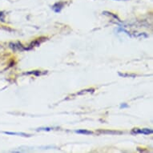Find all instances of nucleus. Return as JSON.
Instances as JSON below:
<instances>
[{
    "instance_id": "nucleus-1",
    "label": "nucleus",
    "mask_w": 153,
    "mask_h": 153,
    "mask_svg": "<svg viewBox=\"0 0 153 153\" xmlns=\"http://www.w3.org/2000/svg\"><path fill=\"white\" fill-rule=\"evenodd\" d=\"M152 129H150V128H143V129H140V128H133L132 130V135H137V134H144V135H150V134H152Z\"/></svg>"
},
{
    "instance_id": "nucleus-2",
    "label": "nucleus",
    "mask_w": 153,
    "mask_h": 153,
    "mask_svg": "<svg viewBox=\"0 0 153 153\" xmlns=\"http://www.w3.org/2000/svg\"><path fill=\"white\" fill-rule=\"evenodd\" d=\"M9 45H10V47L14 51H27V47H24L21 42H16V43L11 42Z\"/></svg>"
},
{
    "instance_id": "nucleus-3",
    "label": "nucleus",
    "mask_w": 153,
    "mask_h": 153,
    "mask_svg": "<svg viewBox=\"0 0 153 153\" xmlns=\"http://www.w3.org/2000/svg\"><path fill=\"white\" fill-rule=\"evenodd\" d=\"M47 38L46 37H41V38H39V39H37L35 40H34L33 42H31L30 45L28 47H27V51H29L30 49H32L33 47H39L40 44H41V42H42L43 41H45Z\"/></svg>"
},
{
    "instance_id": "nucleus-4",
    "label": "nucleus",
    "mask_w": 153,
    "mask_h": 153,
    "mask_svg": "<svg viewBox=\"0 0 153 153\" xmlns=\"http://www.w3.org/2000/svg\"><path fill=\"white\" fill-rule=\"evenodd\" d=\"M64 5H65V3H63V2H59V3H55L54 5L51 6V8L55 13H59L63 8Z\"/></svg>"
},
{
    "instance_id": "nucleus-5",
    "label": "nucleus",
    "mask_w": 153,
    "mask_h": 153,
    "mask_svg": "<svg viewBox=\"0 0 153 153\" xmlns=\"http://www.w3.org/2000/svg\"><path fill=\"white\" fill-rule=\"evenodd\" d=\"M6 135H19V136H23V137H30L31 135L29 134H26L23 132H4Z\"/></svg>"
},
{
    "instance_id": "nucleus-6",
    "label": "nucleus",
    "mask_w": 153,
    "mask_h": 153,
    "mask_svg": "<svg viewBox=\"0 0 153 153\" xmlns=\"http://www.w3.org/2000/svg\"><path fill=\"white\" fill-rule=\"evenodd\" d=\"M75 133H77V134H82V135H92V134H93V132H91V131H89V130H86V129L76 130V131H75Z\"/></svg>"
},
{
    "instance_id": "nucleus-7",
    "label": "nucleus",
    "mask_w": 153,
    "mask_h": 153,
    "mask_svg": "<svg viewBox=\"0 0 153 153\" xmlns=\"http://www.w3.org/2000/svg\"><path fill=\"white\" fill-rule=\"evenodd\" d=\"M42 73L40 72V71H30V72H25V73H24V75H36V76L42 75Z\"/></svg>"
},
{
    "instance_id": "nucleus-8",
    "label": "nucleus",
    "mask_w": 153,
    "mask_h": 153,
    "mask_svg": "<svg viewBox=\"0 0 153 153\" xmlns=\"http://www.w3.org/2000/svg\"><path fill=\"white\" fill-rule=\"evenodd\" d=\"M95 91V89L94 88H89V89H86V90H82L81 91H79V93H77V95H82V94H85V93H93Z\"/></svg>"
},
{
    "instance_id": "nucleus-9",
    "label": "nucleus",
    "mask_w": 153,
    "mask_h": 153,
    "mask_svg": "<svg viewBox=\"0 0 153 153\" xmlns=\"http://www.w3.org/2000/svg\"><path fill=\"white\" fill-rule=\"evenodd\" d=\"M53 129H54L53 127H40V128L36 129V131L37 132H39V131H51Z\"/></svg>"
},
{
    "instance_id": "nucleus-10",
    "label": "nucleus",
    "mask_w": 153,
    "mask_h": 153,
    "mask_svg": "<svg viewBox=\"0 0 153 153\" xmlns=\"http://www.w3.org/2000/svg\"><path fill=\"white\" fill-rule=\"evenodd\" d=\"M119 75H120V76H123V77H125V76H132V77H134V76H135V75H128V74H121V73H119Z\"/></svg>"
},
{
    "instance_id": "nucleus-11",
    "label": "nucleus",
    "mask_w": 153,
    "mask_h": 153,
    "mask_svg": "<svg viewBox=\"0 0 153 153\" xmlns=\"http://www.w3.org/2000/svg\"><path fill=\"white\" fill-rule=\"evenodd\" d=\"M120 108H128V105L127 103H122L120 107Z\"/></svg>"
},
{
    "instance_id": "nucleus-12",
    "label": "nucleus",
    "mask_w": 153,
    "mask_h": 153,
    "mask_svg": "<svg viewBox=\"0 0 153 153\" xmlns=\"http://www.w3.org/2000/svg\"><path fill=\"white\" fill-rule=\"evenodd\" d=\"M101 132H103V133H105V132H108V133H111V134H115V133H120V132H103V131H100Z\"/></svg>"
},
{
    "instance_id": "nucleus-13",
    "label": "nucleus",
    "mask_w": 153,
    "mask_h": 153,
    "mask_svg": "<svg viewBox=\"0 0 153 153\" xmlns=\"http://www.w3.org/2000/svg\"><path fill=\"white\" fill-rule=\"evenodd\" d=\"M115 1H127V0H115Z\"/></svg>"
}]
</instances>
